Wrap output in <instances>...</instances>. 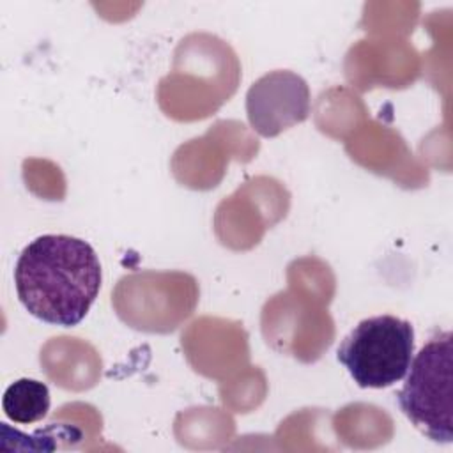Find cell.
<instances>
[{
    "mask_svg": "<svg viewBox=\"0 0 453 453\" xmlns=\"http://www.w3.org/2000/svg\"><path fill=\"white\" fill-rule=\"evenodd\" d=\"M101 262L83 239L46 234L28 242L14 267L19 303L35 319L60 326H78L101 290Z\"/></svg>",
    "mask_w": 453,
    "mask_h": 453,
    "instance_id": "1",
    "label": "cell"
},
{
    "mask_svg": "<svg viewBox=\"0 0 453 453\" xmlns=\"http://www.w3.org/2000/svg\"><path fill=\"white\" fill-rule=\"evenodd\" d=\"M50 389L44 382L35 379H18L4 393V414L19 425L41 421L50 411Z\"/></svg>",
    "mask_w": 453,
    "mask_h": 453,
    "instance_id": "5",
    "label": "cell"
},
{
    "mask_svg": "<svg viewBox=\"0 0 453 453\" xmlns=\"http://www.w3.org/2000/svg\"><path fill=\"white\" fill-rule=\"evenodd\" d=\"M414 356V327L395 315L361 320L340 343L336 359L359 388L382 389L402 380Z\"/></svg>",
    "mask_w": 453,
    "mask_h": 453,
    "instance_id": "3",
    "label": "cell"
},
{
    "mask_svg": "<svg viewBox=\"0 0 453 453\" xmlns=\"http://www.w3.org/2000/svg\"><path fill=\"white\" fill-rule=\"evenodd\" d=\"M451 333L439 331L412 356L396 402L407 419L430 441H453Z\"/></svg>",
    "mask_w": 453,
    "mask_h": 453,
    "instance_id": "2",
    "label": "cell"
},
{
    "mask_svg": "<svg viewBox=\"0 0 453 453\" xmlns=\"http://www.w3.org/2000/svg\"><path fill=\"white\" fill-rule=\"evenodd\" d=\"M246 113L255 133L264 138H274L308 119V83L292 71H271L248 88Z\"/></svg>",
    "mask_w": 453,
    "mask_h": 453,
    "instance_id": "4",
    "label": "cell"
}]
</instances>
